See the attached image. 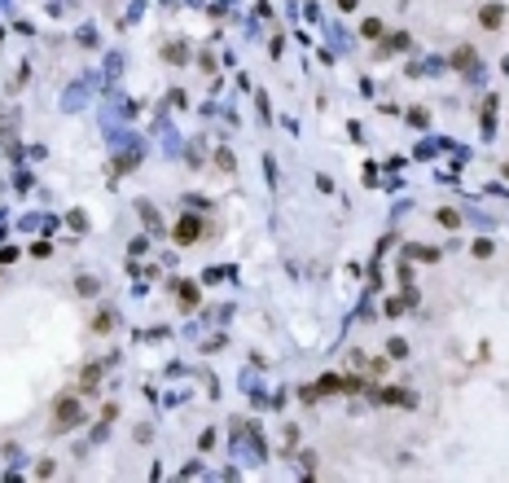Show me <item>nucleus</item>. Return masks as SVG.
<instances>
[{
	"mask_svg": "<svg viewBox=\"0 0 509 483\" xmlns=\"http://www.w3.org/2000/svg\"><path fill=\"white\" fill-rule=\"evenodd\" d=\"M75 418H79V400H62L57 404V430H66Z\"/></svg>",
	"mask_w": 509,
	"mask_h": 483,
	"instance_id": "obj_1",
	"label": "nucleus"
},
{
	"mask_svg": "<svg viewBox=\"0 0 509 483\" xmlns=\"http://www.w3.org/2000/svg\"><path fill=\"white\" fill-rule=\"evenodd\" d=\"M193 233H198V224H193V220H185V224L176 228V237H180V242H185V237H193Z\"/></svg>",
	"mask_w": 509,
	"mask_h": 483,
	"instance_id": "obj_2",
	"label": "nucleus"
}]
</instances>
